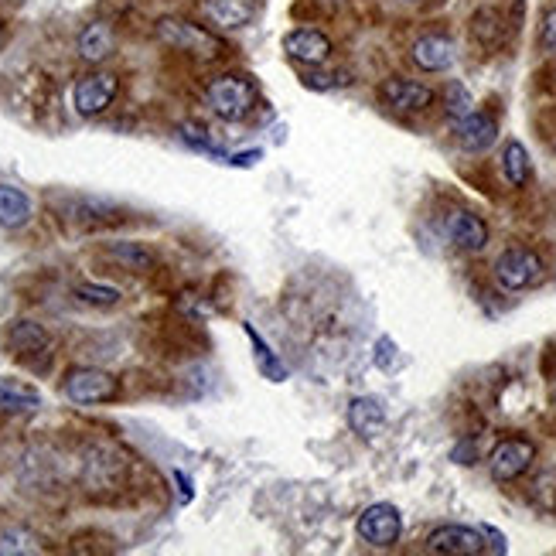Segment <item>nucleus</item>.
I'll return each mask as SVG.
<instances>
[{"label":"nucleus","mask_w":556,"mask_h":556,"mask_svg":"<svg viewBox=\"0 0 556 556\" xmlns=\"http://www.w3.org/2000/svg\"><path fill=\"white\" fill-rule=\"evenodd\" d=\"M256 99H260V93H256L253 79L236 76V72L209 82V106H212V113L226 123L246 120V116L256 110Z\"/></svg>","instance_id":"1"},{"label":"nucleus","mask_w":556,"mask_h":556,"mask_svg":"<svg viewBox=\"0 0 556 556\" xmlns=\"http://www.w3.org/2000/svg\"><path fill=\"white\" fill-rule=\"evenodd\" d=\"M157 38L164 41L174 52H188L195 58H219L226 55V41L212 31H205L202 24L181 21V18H164L157 21Z\"/></svg>","instance_id":"2"},{"label":"nucleus","mask_w":556,"mask_h":556,"mask_svg":"<svg viewBox=\"0 0 556 556\" xmlns=\"http://www.w3.org/2000/svg\"><path fill=\"white\" fill-rule=\"evenodd\" d=\"M62 393L79 406L110 403L120 396V379L110 376V372H103V369H93V365H76V369L65 372Z\"/></svg>","instance_id":"3"},{"label":"nucleus","mask_w":556,"mask_h":556,"mask_svg":"<svg viewBox=\"0 0 556 556\" xmlns=\"http://www.w3.org/2000/svg\"><path fill=\"white\" fill-rule=\"evenodd\" d=\"M355 533H359L362 543H369V546H393L396 539L403 536V516H400V509L396 505H389V502H376V505H369V509L362 512L359 522H355Z\"/></svg>","instance_id":"4"},{"label":"nucleus","mask_w":556,"mask_h":556,"mask_svg":"<svg viewBox=\"0 0 556 556\" xmlns=\"http://www.w3.org/2000/svg\"><path fill=\"white\" fill-rule=\"evenodd\" d=\"M495 280L505 290H526L543 280V260L533 250H505L495 260Z\"/></svg>","instance_id":"5"},{"label":"nucleus","mask_w":556,"mask_h":556,"mask_svg":"<svg viewBox=\"0 0 556 556\" xmlns=\"http://www.w3.org/2000/svg\"><path fill=\"white\" fill-rule=\"evenodd\" d=\"M116 93H120V79L113 72H89L76 82L72 103H76L79 116H99L106 106H113Z\"/></svg>","instance_id":"6"},{"label":"nucleus","mask_w":556,"mask_h":556,"mask_svg":"<svg viewBox=\"0 0 556 556\" xmlns=\"http://www.w3.org/2000/svg\"><path fill=\"white\" fill-rule=\"evenodd\" d=\"M536 461V444L522 441V437H509L492 451L488 458V471H492L495 481H516L533 468Z\"/></svg>","instance_id":"7"},{"label":"nucleus","mask_w":556,"mask_h":556,"mask_svg":"<svg viewBox=\"0 0 556 556\" xmlns=\"http://www.w3.org/2000/svg\"><path fill=\"white\" fill-rule=\"evenodd\" d=\"M427 550L444 556H478L488 546H485V533H478L471 526H437L427 536Z\"/></svg>","instance_id":"8"},{"label":"nucleus","mask_w":556,"mask_h":556,"mask_svg":"<svg viewBox=\"0 0 556 556\" xmlns=\"http://www.w3.org/2000/svg\"><path fill=\"white\" fill-rule=\"evenodd\" d=\"M410 58L423 72H447L454 62H458V45H454L447 35H437L434 31V35H423L413 41Z\"/></svg>","instance_id":"9"},{"label":"nucleus","mask_w":556,"mask_h":556,"mask_svg":"<svg viewBox=\"0 0 556 556\" xmlns=\"http://www.w3.org/2000/svg\"><path fill=\"white\" fill-rule=\"evenodd\" d=\"M444 232H447V239L464 253H481L488 246V226L475 212H464V209L451 212L444 222Z\"/></svg>","instance_id":"10"},{"label":"nucleus","mask_w":556,"mask_h":556,"mask_svg":"<svg viewBox=\"0 0 556 556\" xmlns=\"http://www.w3.org/2000/svg\"><path fill=\"white\" fill-rule=\"evenodd\" d=\"M379 96H383L386 106H393L396 113H420L430 106V86H423V82H413V79H386L383 86H379Z\"/></svg>","instance_id":"11"},{"label":"nucleus","mask_w":556,"mask_h":556,"mask_svg":"<svg viewBox=\"0 0 556 556\" xmlns=\"http://www.w3.org/2000/svg\"><path fill=\"white\" fill-rule=\"evenodd\" d=\"M284 52L301 65H325L331 58V41L318 28H297L284 38Z\"/></svg>","instance_id":"12"},{"label":"nucleus","mask_w":556,"mask_h":556,"mask_svg":"<svg viewBox=\"0 0 556 556\" xmlns=\"http://www.w3.org/2000/svg\"><path fill=\"white\" fill-rule=\"evenodd\" d=\"M454 134H458V144L464 147V151L481 154L495 144V137H499V123H495L492 113H468L464 120L454 123Z\"/></svg>","instance_id":"13"},{"label":"nucleus","mask_w":556,"mask_h":556,"mask_svg":"<svg viewBox=\"0 0 556 556\" xmlns=\"http://www.w3.org/2000/svg\"><path fill=\"white\" fill-rule=\"evenodd\" d=\"M348 427H352V434H359L362 441H372V437L383 434V427H386L383 400H376V396H359V400L348 403Z\"/></svg>","instance_id":"14"},{"label":"nucleus","mask_w":556,"mask_h":556,"mask_svg":"<svg viewBox=\"0 0 556 556\" xmlns=\"http://www.w3.org/2000/svg\"><path fill=\"white\" fill-rule=\"evenodd\" d=\"M7 345L24 362H35L41 355H48V335L35 321H14L11 331H7Z\"/></svg>","instance_id":"15"},{"label":"nucleus","mask_w":556,"mask_h":556,"mask_svg":"<svg viewBox=\"0 0 556 556\" xmlns=\"http://www.w3.org/2000/svg\"><path fill=\"white\" fill-rule=\"evenodd\" d=\"M113 48H116V35L106 21H93V24L82 28V35H79V58L82 62H89V65L106 62V58L113 55Z\"/></svg>","instance_id":"16"},{"label":"nucleus","mask_w":556,"mask_h":556,"mask_svg":"<svg viewBox=\"0 0 556 556\" xmlns=\"http://www.w3.org/2000/svg\"><path fill=\"white\" fill-rule=\"evenodd\" d=\"M205 14L226 31L246 28L256 14V0H205Z\"/></svg>","instance_id":"17"},{"label":"nucleus","mask_w":556,"mask_h":556,"mask_svg":"<svg viewBox=\"0 0 556 556\" xmlns=\"http://www.w3.org/2000/svg\"><path fill=\"white\" fill-rule=\"evenodd\" d=\"M31 219V198L14 185H0V226L21 229Z\"/></svg>","instance_id":"18"},{"label":"nucleus","mask_w":556,"mask_h":556,"mask_svg":"<svg viewBox=\"0 0 556 556\" xmlns=\"http://www.w3.org/2000/svg\"><path fill=\"white\" fill-rule=\"evenodd\" d=\"M471 38H475L481 48L502 45V38H505L502 14L492 11V7H481V11H475V18H471Z\"/></svg>","instance_id":"19"},{"label":"nucleus","mask_w":556,"mask_h":556,"mask_svg":"<svg viewBox=\"0 0 556 556\" xmlns=\"http://www.w3.org/2000/svg\"><path fill=\"white\" fill-rule=\"evenodd\" d=\"M502 174H505V181H509V185H516V188L526 185L529 174H533L529 154H526V147H522L519 140H509V144H505V151H502Z\"/></svg>","instance_id":"20"},{"label":"nucleus","mask_w":556,"mask_h":556,"mask_svg":"<svg viewBox=\"0 0 556 556\" xmlns=\"http://www.w3.org/2000/svg\"><path fill=\"white\" fill-rule=\"evenodd\" d=\"M41 396L31 386L18 383V379L0 376V410H38Z\"/></svg>","instance_id":"21"},{"label":"nucleus","mask_w":556,"mask_h":556,"mask_svg":"<svg viewBox=\"0 0 556 556\" xmlns=\"http://www.w3.org/2000/svg\"><path fill=\"white\" fill-rule=\"evenodd\" d=\"M35 553H41V543L31 529L24 526L0 529V556H35Z\"/></svg>","instance_id":"22"},{"label":"nucleus","mask_w":556,"mask_h":556,"mask_svg":"<svg viewBox=\"0 0 556 556\" xmlns=\"http://www.w3.org/2000/svg\"><path fill=\"white\" fill-rule=\"evenodd\" d=\"M110 256L116 263H123L127 270H134V273H147L154 267V256L144 250L140 243H113L110 246Z\"/></svg>","instance_id":"23"},{"label":"nucleus","mask_w":556,"mask_h":556,"mask_svg":"<svg viewBox=\"0 0 556 556\" xmlns=\"http://www.w3.org/2000/svg\"><path fill=\"white\" fill-rule=\"evenodd\" d=\"M444 110L447 116H454V120H464L468 113H475V99H471V93L461 82H451V86L444 89Z\"/></svg>","instance_id":"24"},{"label":"nucleus","mask_w":556,"mask_h":556,"mask_svg":"<svg viewBox=\"0 0 556 556\" xmlns=\"http://www.w3.org/2000/svg\"><path fill=\"white\" fill-rule=\"evenodd\" d=\"M76 297L82 304H93V307H113V304H120L123 294L106 284H76Z\"/></svg>","instance_id":"25"},{"label":"nucleus","mask_w":556,"mask_h":556,"mask_svg":"<svg viewBox=\"0 0 556 556\" xmlns=\"http://www.w3.org/2000/svg\"><path fill=\"white\" fill-rule=\"evenodd\" d=\"M246 335L253 338V345H256V362H260V369L267 372V376L273 379V383H284V365H280L277 359H273V352H270V345L267 342H260V335H256V331L246 325Z\"/></svg>","instance_id":"26"},{"label":"nucleus","mask_w":556,"mask_h":556,"mask_svg":"<svg viewBox=\"0 0 556 556\" xmlns=\"http://www.w3.org/2000/svg\"><path fill=\"white\" fill-rule=\"evenodd\" d=\"M304 82L311 89H321V93H325V89H342V86H352V72H318V76H304Z\"/></svg>","instance_id":"27"},{"label":"nucleus","mask_w":556,"mask_h":556,"mask_svg":"<svg viewBox=\"0 0 556 556\" xmlns=\"http://www.w3.org/2000/svg\"><path fill=\"white\" fill-rule=\"evenodd\" d=\"M539 48L546 55H556V7L543 14V28H539Z\"/></svg>","instance_id":"28"},{"label":"nucleus","mask_w":556,"mask_h":556,"mask_svg":"<svg viewBox=\"0 0 556 556\" xmlns=\"http://www.w3.org/2000/svg\"><path fill=\"white\" fill-rule=\"evenodd\" d=\"M181 137H185L192 147H205V151H212V140H209V134H205V127H198V123H185V127H181Z\"/></svg>","instance_id":"29"},{"label":"nucleus","mask_w":556,"mask_h":556,"mask_svg":"<svg viewBox=\"0 0 556 556\" xmlns=\"http://www.w3.org/2000/svg\"><path fill=\"white\" fill-rule=\"evenodd\" d=\"M393 342H389V338H379L376 342V365L379 369H389V365H393Z\"/></svg>","instance_id":"30"},{"label":"nucleus","mask_w":556,"mask_h":556,"mask_svg":"<svg viewBox=\"0 0 556 556\" xmlns=\"http://www.w3.org/2000/svg\"><path fill=\"white\" fill-rule=\"evenodd\" d=\"M174 481H178V485H181V502L192 499V481H188L185 475H181V471H178V475H174Z\"/></svg>","instance_id":"31"},{"label":"nucleus","mask_w":556,"mask_h":556,"mask_svg":"<svg viewBox=\"0 0 556 556\" xmlns=\"http://www.w3.org/2000/svg\"><path fill=\"white\" fill-rule=\"evenodd\" d=\"M256 157H260V151H250V154H239V157H232V164H253Z\"/></svg>","instance_id":"32"},{"label":"nucleus","mask_w":556,"mask_h":556,"mask_svg":"<svg viewBox=\"0 0 556 556\" xmlns=\"http://www.w3.org/2000/svg\"><path fill=\"white\" fill-rule=\"evenodd\" d=\"M0 45H4V24H0Z\"/></svg>","instance_id":"33"},{"label":"nucleus","mask_w":556,"mask_h":556,"mask_svg":"<svg viewBox=\"0 0 556 556\" xmlns=\"http://www.w3.org/2000/svg\"><path fill=\"white\" fill-rule=\"evenodd\" d=\"M553 403H556V389H553Z\"/></svg>","instance_id":"34"}]
</instances>
